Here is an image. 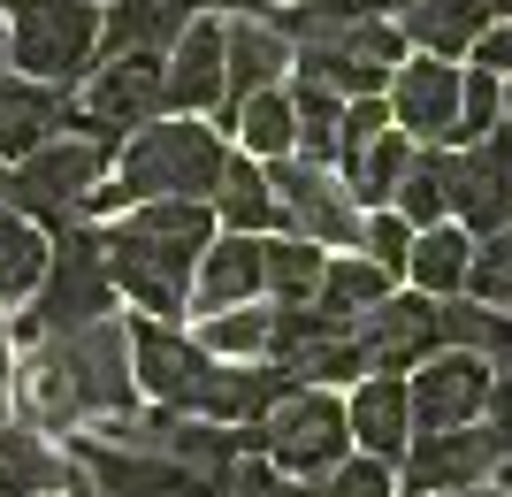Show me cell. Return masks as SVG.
Listing matches in <instances>:
<instances>
[{"label": "cell", "mask_w": 512, "mask_h": 497, "mask_svg": "<svg viewBox=\"0 0 512 497\" xmlns=\"http://www.w3.org/2000/svg\"><path fill=\"white\" fill-rule=\"evenodd\" d=\"M214 238V207L207 199H138L123 207V222L100 230V260L107 283L130 306H146L153 322H169L192 306V268Z\"/></svg>", "instance_id": "6da1fadb"}, {"label": "cell", "mask_w": 512, "mask_h": 497, "mask_svg": "<svg viewBox=\"0 0 512 497\" xmlns=\"http://www.w3.org/2000/svg\"><path fill=\"white\" fill-rule=\"evenodd\" d=\"M23 390V413H31V429H85V421H115L130 413L138 383H130V337L123 322L107 314V322H85L69 329V337H39L31 360L16 375Z\"/></svg>", "instance_id": "7a4b0ae2"}, {"label": "cell", "mask_w": 512, "mask_h": 497, "mask_svg": "<svg viewBox=\"0 0 512 497\" xmlns=\"http://www.w3.org/2000/svg\"><path fill=\"white\" fill-rule=\"evenodd\" d=\"M230 146L192 115H153L146 130H130V146H115V169L85 192V215H123L138 199H214Z\"/></svg>", "instance_id": "3957f363"}, {"label": "cell", "mask_w": 512, "mask_h": 497, "mask_svg": "<svg viewBox=\"0 0 512 497\" xmlns=\"http://www.w3.org/2000/svg\"><path fill=\"white\" fill-rule=\"evenodd\" d=\"M8 69L31 85H77L100 54V8L92 0H0Z\"/></svg>", "instance_id": "277c9868"}, {"label": "cell", "mask_w": 512, "mask_h": 497, "mask_svg": "<svg viewBox=\"0 0 512 497\" xmlns=\"http://www.w3.org/2000/svg\"><path fill=\"white\" fill-rule=\"evenodd\" d=\"M107 169H115V146L62 130V138H46L39 153H23L16 169L0 176V199H8L16 215H31L46 238H54V230H69V222L85 215V192L100 184Z\"/></svg>", "instance_id": "5b68a950"}, {"label": "cell", "mask_w": 512, "mask_h": 497, "mask_svg": "<svg viewBox=\"0 0 512 497\" xmlns=\"http://www.w3.org/2000/svg\"><path fill=\"white\" fill-rule=\"evenodd\" d=\"M115 314V283H107V260H100V230H62L54 253H46V276L31 291V314L16 322L23 345L39 337H69L85 322H107Z\"/></svg>", "instance_id": "8992f818"}, {"label": "cell", "mask_w": 512, "mask_h": 497, "mask_svg": "<svg viewBox=\"0 0 512 497\" xmlns=\"http://www.w3.org/2000/svg\"><path fill=\"white\" fill-rule=\"evenodd\" d=\"M85 92H69V130L123 146V130H146L161 108V54H100V69L77 77Z\"/></svg>", "instance_id": "52a82bcc"}, {"label": "cell", "mask_w": 512, "mask_h": 497, "mask_svg": "<svg viewBox=\"0 0 512 497\" xmlns=\"http://www.w3.org/2000/svg\"><path fill=\"white\" fill-rule=\"evenodd\" d=\"M260 176H268L276 222L291 230V238H306V245H360L367 207L352 199V184H344L337 169H321V161H306V153H276Z\"/></svg>", "instance_id": "ba28073f"}, {"label": "cell", "mask_w": 512, "mask_h": 497, "mask_svg": "<svg viewBox=\"0 0 512 497\" xmlns=\"http://www.w3.org/2000/svg\"><path fill=\"white\" fill-rule=\"evenodd\" d=\"M260 459L276 467V475L291 482H314L329 475L337 459H352V429H344V406L329 398V390H291V398H276V413L260 421Z\"/></svg>", "instance_id": "9c48e42d"}, {"label": "cell", "mask_w": 512, "mask_h": 497, "mask_svg": "<svg viewBox=\"0 0 512 497\" xmlns=\"http://www.w3.org/2000/svg\"><path fill=\"white\" fill-rule=\"evenodd\" d=\"M444 215H459L467 238H490L512 222V138L490 130L474 146H444Z\"/></svg>", "instance_id": "30bf717a"}, {"label": "cell", "mask_w": 512, "mask_h": 497, "mask_svg": "<svg viewBox=\"0 0 512 497\" xmlns=\"http://www.w3.org/2000/svg\"><path fill=\"white\" fill-rule=\"evenodd\" d=\"M497 368L482 352H428L421 368L406 375V413L413 436H444V429H474L482 406H490Z\"/></svg>", "instance_id": "8fae6325"}, {"label": "cell", "mask_w": 512, "mask_h": 497, "mask_svg": "<svg viewBox=\"0 0 512 497\" xmlns=\"http://www.w3.org/2000/svg\"><path fill=\"white\" fill-rule=\"evenodd\" d=\"M69 467L92 497H207L169 452H146V444H115V436H69Z\"/></svg>", "instance_id": "7c38bea8"}, {"label": "cell", "mask_w": 512, "mask_h": 497, "mask_svg": "<svg viewBox=\"0 0 512 497\" xmlns=\"http://www.w3.org/2000/svg\"><path fill=\"white\" fill-rule=\"evenodd\" d=\"M459 85H467V69L406 54V62L390 69V85H383L390 130H406L421 146H451V138H459Z\"/></svg>", "instance_id": "4fadbf2b"}, {"label": "cell", "mask_w": 512, "mask_h": 497, "mask_svg": "<svg viewBox=\"0 0 512 497\" xmlns=\"http://www.w3.org/2000/svg\"><path fill=\"white\" fill-rule=\"evenodd\" d=\"M130 337V383L146 390L153 406H169V413H192L199 406V383H207V352H199V337H184V329H169V322H130L123 329Z\"/></svg>", "instance_id": "5bb4252c"}, {"label": "cell", "mask_w": 512, "mask_h": 497, "mask_svg": "<svg viewBox=\"0 0 512 497\" xmlns=\"http://www.w3.org/2000/svg\"><path fill=\"white\" fill-rule=\"evenodd\" d=\"M360 360L367 375H413L428 360V352H444V329H436V299H383V306H367L360 314Z\"/></svg>", "instance_id": "9a60e30c"}, {"label": "cell", "mask_w": 512, "mask_h": 497, "mask_svg": "<svg viewBox=\"0 0 512 497\" xmlns=\"http://www.w3.org/2000/svg\"><path fill=\"white\" fill-rule=\"evenodd\" d=\"M497 436L474 421V429H444V436H413L406 444V497H436V490H474L490 482L497 467Z\"/></svg>", "instance_id": "2e32d148"}, {"label": "cell", "mask_w": 512, "mask_h": 497, "mask_svg": "<svg viewBox=\"0 0 512 497\" xmlns=\"http://www.w3.org/2000/svg\"><path fill=\"white\" fill-rule=\"evenodd\" d=\"M161 108L169 115L222 108V23L214 16H192L176 31V46L161 54Z\"/></svg>", "instance_id": "e0dca14e"}, {"label": "cell", "mask_w": 512, "mask_h": 497, "mask_svg": "<svg viewBox=\"0 0 512 497\" xmlns=\"http://www.w3.org/2000/svg\"><path fill=\"white\" fill-rule=\"evenodd\" d=\"M283 69H291V39L268 23V8H237V16L222 23V108L268 92Z\"/></svg>", "instance_id": "ac0fdd59"}, {"label": "cell", "mask_w": 512, "mask_h": 497, "mask_svg": "<svg viewBox=\"0 0 512 497\" xmlns=\"http://www.w3.org/2000/svg\"><path fill=\"white\" fill-rule=\"evenodd\" d=\"M69 130V92L31 85V77H0V169H16L23 153H39L46 138Z\"/></svg>", "instance_id": "d6986e66"}, {"label": "cell", "mask_w": 512, "mask_h": 497, "mask_svg": "<svg viewBox=\"0 0 512 497\" xmlns=\"http://www.w3.org/2000/svg\"><path fill=\"white\" fill-rule=\"evenodd\" d=\"M253 299H260V238H237V230L207 238V253L192 268V306L230 314V306H253Z\"/></svg>", "instance_id": "ffe728a7"}, {"label": "cell", "mask_w": 512, "mask_h": 497, "mask_svg": "<svg viewBox=\"0 0 512 497\" xmlns=\"http://www.w3.org/2000/svg\"><path fill=\"white\" fill-rule=\"evenodd\" d=\"M344 429H352V444H367V459H406L413 444V413H406V375H367L360 390H352V406H344Z\"/></svg>", "instance_id": "44dd1931"}, {"label": "cell", "mask_w": 512, "mask_h": 497, "mask_svg": "<svg viewBox=\"0 0 512 497\" xmlns=\"http://www.w3.org/2000/svg\"><path fill=\"white\" fill-rule=\"evenodd\" d=\"M77 482L69 452L46 444V429L31 421H0V497H62Z\"/></svg>", "instance_id": "7402d4cb"}, {"label": "cell", "mask_w": 512, "mask_h": 497, "mask_svg": "<svg viewBox=\"0 0 512 497\" xmlns=\"http://www.w3.org/2000/svg\"><path fill=\"white\" fill-rule=\"evenodd\" d=\"M398 39L428 62H451V54H467L482 39V23H490V0H406L398 8Z\"/></svg>", "instance_id": "603a6c76"}, {"label": "cell", "mask_w": 512, "mask_h": 497, "mask_svg": "<svg viewBox=\"0 0 512 497\" xmlns=\"http://www.w3.org/2000/svg\"><path fill=\"white\" fill-rule=\"evenodd\" d=\"M199 16V0H107L100 8V54H169L176 31Z\"/></svg>", "instance_id": "cb8c5ba5"}, {"label": "cell", "mask_w": 512, "mask_h": 497, "mask_svg": "<svg viewBox=\"0 0 512 497\" xmlns=\"http://www.w3.org/2000/svg\"><path fill=\"white\" fill-rule=\"evenodd\" d=\"M207 207H214L222 230H237V238H268V230H283V222H276V192H268V176H260L245 153L222 161V184H214Z\"/></svg>", "instance_id": "d4e9b609"}, {"label": "cell", "mask_w": 512, "mask_h": 497, "mask_svg": "<svg viewBox=\"0 0 512 497\" xmlns=\"http://www.w3.org/2000/svg\"><path fill=\"white\" fill-rule=\"evenodd\" d=\"M390 299V276L375 268L367 253H337L329 268H321V291H314V314H329L337 329H360L367 306Z\"/></svg>", "instance_id": "484cf974"}, {"label": "cell", "mask_w": 512, "mask_h": 497, "mask_svg": "<svg viewBox=\"0 0 512 497\" xmlns=\"http://www.w3.org/2000/svg\"><path fill=\"white\" fill-rule=\"evenodd\" d=\"M467 260H474V238L459 230V222H436V230H413L406 276L421 283V299H459V283H467Z\"/></svg>", "instance_id": "4316f807"}, {"label": "cell", "mask_w": 512, "mask_h": 497, "mask_svg": "<svg viewBox=\"0 0 512 497\" xmlns=\"http://www.w3.org/2000/svg\"><path fill=\"white\" fill-rule=\"evenodd\" d=\"M222 123L237 130V146H245V161H276V153L299 146V115H291V92H253V100H237V108H222Z\"/></svg>", "instance_id": "83f0119b"}, {"label": "cell", "mask_w": 512, "mask_h": 497, "mask_svg": "<svg viewBox=\"0 0 512 497\" xmlns=\"http://www.w3.org/2000/svg\"><path fill=\"white\" fill-rule=\"evenodd\" d=\"M321 268H329L321 245H306V238H260V291H268L276 306H314Z\"/></svg>", "instance_id": "f1b7e54d"}, {"label": "cell", "mask_w": 512, "mask_h": 497, "mask_svg": "<svg viewBox=\"0 0 512 497\" xmlns=\"http://www.w3.org/2000/svg\"><path fill=\"white\" fill-rule=\"evenodd\" d=\"M436 329L444 352H482L490 368H512V322L482 299H436Z\"/></svg>", "instance_id": "f546056e"}, {"label": "cell", "mask_w": 512, "mask_h": 497, "mask_svg": "<svg viewBox=\"0 0 512 497\" xmlns=\"http://www.w3.org/2000/svg\"><path fill=\"white\" fill-rule=\"evenodd\" d=\"M46 253H54V238H46V230H39L31 215H16V207L0 199V299H8V306L39 291Z\"/></svg>", "instance_id": "4dcf8cb0"}, {"label": "cell", "mask_w": 512, "mask_h": 497, "mask_svg": "<svg viewBox=\"0 0 512 497\" xmlns=\"http://www.w3.org/2000/svg\"><path fill=\"white\" fill-rule=\"evenodd\" d=\"M268 329H276V306H230V314H207L199 352L207 360H268Z\"/></svg>", "instance_id": "1f68e13d"}, {"label": "cell", "mask_w": 512, "mask_h": 497, "mask_svg": "<svg viewBox=\"0 0 512 497\" xmlns=\"http://www.w3.org/2000/svg\"><path fill=\"white\" fill-rule=\"evenodd\" d=\"M459 291H467V299H482V306H497V314H512V222L474 245L467 283H459Z\"/></svg>", "instance_id": "d6a6232c"}, {"label": "cell", "mask_w": 512, "mask_h": 497, "mask_svg": "<svg viewBox=\"0 0 512 497\" xmlns=\"http://www.w3.org/2000/svg\"><path fill=\"white\" fill-rule=\"evenodd\" d=\"M390 199H398V215H406L413 230H436V222H444V161H436V153H413Z\"/></svg>", "instance_id": "836d02e7"}, {"label": "cell", "mask_w": 512, "mask_h": 497, "mask_svg": "<svg viewBox=\"0 0 512 497\" xmlns=\"http://www.w3.org/2000/svg\"><path fill=\"white\" fill-rule=\"evenodd\" d=\"M497 115H505V85H497L490 69H467V85H459V138H451V146H474V138H490Z\"/></svg>", "instance_id": "e575fe53"}, {"label": "cell", "mask_w": 512, "mask_h": 497, "mask_svg": "<svg viewBox=\"0 0 512 497\" xmlns=\"http://www.w3.org/2000/svg\"><path fill=\"white\" fill-rule=\"evenodd\" d=\"M360 245H367V260L383 268V276H406V253H413V222L390 207V215H367L360 222Z\"/></svg>", "instance_id": "d590c367"}, {"label": "cell", "mask_w": 512, "mask_h": 497, "mask_svg": "<svg viewBox=\"0 0 512 497\" xmlns=\"http://www.w3.org/2000/svg\"><path fill=\"white\" fill-rule=\"evenodd\" d=\"M482 429L497 436V452L512 459V368H497V383H490V406H482Z\"/></svg>", "instance_id": "8d00e7d4"}, {"label": "cell", "mask_w": 512, "mask_h": 497, "mask_svg": "<svg viewBox=\"0 0 512 497\" xmlns=\"http://www.w3.org/2000/svg\"><path fill=\"white\" fill-rule=\"evenodd\" d=\"M474 69H490V77H512V23H482V39L467 46Z\"/></svg>", "instance_id": "74e56055"}, {"label": "cell", "mask_w": 512, "mask_h": 497, "mask_svg": "<svg viewBox=\"0 0 512 497\" xmlns=\"http://www.w3.org/2000/svg\"><path fill=\"white\" fill-rule=\"evenodd\" d=\"M8 360H16V352H8V329H0V375H8Z\"/></svg>", "instance_id": "f35d334b"}, {"label": "cell", "mask_w": 512, "mask_h": 497, "mask_svg": "<svg viewBox=\"0 0 512 497\" xmlns=\"http://www.w3.org/2000/svg\"><path fill=\"white\" fill-rule=\"evenodd\" d=\"M199 8H253V0H199Z\"/></svg>", "instance_id": "ab89813d"}, {"label": "cell", "mask_w": 512, "mask_h": 497, "mask_svg": "<svg viewBox=\"0 0 512 497\" xmlns=\"http://www.w3.org/2000/svg\"><path fill=\"white\" fill-rule=\"evenodd\" d=\"M490 16H505V23H512V0H490Z\"/></svg>", "instance_id": "60d3db41"}, {"label": "cell", "mask_w": 512, "mask_h": 497, "mask_svg": "<svg viewBox=\"0 0 512 497\" xmlns=\"http://www.w3.org/2000/svg\"><path fill=\"white\" fill-rule=\"evenodd\" d=\"M62 497H92V490H85V482H69V490H62Z\"/></svg>", "instance_id": "b9f144b4"}, {"label": "cell", "mask_w": 512, "mask_h": 497, "mask_svg": "<svg viewBox=\"0 0 512 497\" xmlns=\"http://www.w3.org/2000/svg\"><path fill=\"white\" fill-rule=\"evenodd\" d=\"M497 467H505V490H512V459H497Z\"/></svg>", "instance_id": "7bdbcfd3"}, {"label": "cell", "mask_w": 512, "mask_h": 497, "mask_svg": "<svg viewBox=\"0 0 512 497\" xmlns=\"http://www.w3.org/2000/svg\"><path fill=\"white\" fill-rule=\"evenodd\" d=\"M436 497H467V490H436Z\"/></svg>", "instance_id": "ee69618b"}, {"label": "cell", "mask_w": 512, "mask_h": 497, "mask_svg": "<svg viewBox=\"0 0 512 497\" xmlns=\"http://www.w3.org/2000/svg\"><path fill=\"white\" fill-rule=\"evenodd\" d=\"M0 46H8V39H0Z\"/></svg>", "instance_id": "f6af8a7d"}, {"label": "cell", "mask_w": 512, "mask_h": 497, "mask_svg": "<svg viewBox=\"0 0 512 497\" xmlns=\"http://www.w3.org/2000/svg\"><path fill=\"white\" fill-rule=\"evenodd\" d=\"M505 497H512V490H505Z\"/></svg>", "instance_id": "bcb514c9"}]
</instances>
